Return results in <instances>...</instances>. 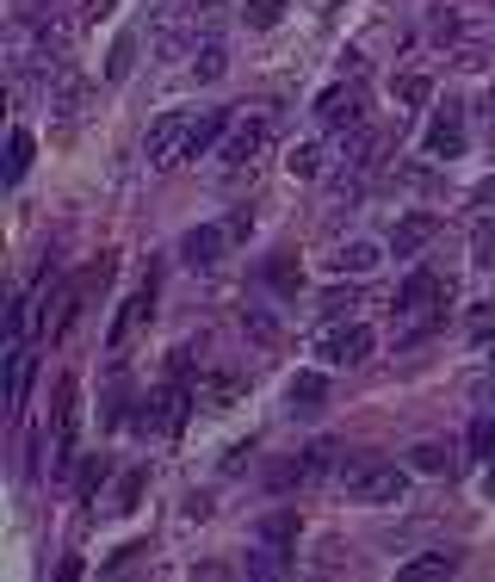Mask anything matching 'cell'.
I'll list each match as a JSON object with an SVG mask.
<instances>
[{"label":"cell","instance_id":"cell-32","mask_svg":"<svg viewBox=\"0 0 495 582\" xmlns=\"http://www.w3.org/2000/svg\"><path fill=\"white\" fill-rule=\"evenodd\" d=\"M397 99H402V106H427V99H434V87H427L421 75H402L397 81Z\"/></svg>","mask_w":495,"mask_h":582},{"label":"cell","instance_id":"cell-31","mask_svg":"<svg viewBox=\"0 0 495 582\" xmlns=\"http://www.w3.org/2000/svg\"><path fill=\"white\" fill-rule=\"evenodd\" d=\"M143 484H149V471H131V477L118 484V508H112V514H131V508H136V496H143Z\"/></svg>","mask_w":495,"mask_h":582},{"label":"cell","instance_id":"cell-40","mask_svg":"<svg viewBox=\"0 0 495 582\" xmlns=\"http://www.w3.org/2000/svg\"><path fill=\"white\" fill-rule=\"evenodd\" d=\"M210 514V496H186V521H205Z\"/></svg>","mask_w":495,"mask_h":582},{"label":"cell","instance_id":"cell-44","mask_svg":"<svg viewBox=\"0 0 495 582\" xmlns=\"http://www.w3.org/2000/svg\"><path fill=\"white\" fill-rule=\"evenodd\" d=\"M490 372H495V366H490Z\"/></svg>","mask_w":495,"mask_h":582},{"label":"cell","instance_id":"cell-43","mask_svg":"<svg viewBox=\"0 0 495 582\" xmlns=\"http://www.w3.org/2000/svg\"><path fill=\"white\" fill-rule=\"evenodd\" d=\"M490 7H495V0H490Z\"/></svg>","mask_w":495,"mask_h":582},{"label":"cell","instance_id":"cell-21","mask_svg":"<svg viewBox=\"0 0 495 582\" xmlns=\"http://www.w3.org/2000/svg\"><path fill=\"white\" fill-rule=\"evenodd\" d=\"M464 335H471L476 348H490V341H495V298H483V304L464 311Z\"/></svg>","mask_w":495,"mask_h":582},{"label":"cell","instance_id":"cell-26","mask_svg":"<svg viewBox=\"0 0 495 582\" xmlns=\"http://www.w3.org/2000/svg\"><path fill=\"white\" fill-rule=\"evenodd\" d=\"M247 32H273V25L286 20V0H247Z\"/></svg>","mask_w":495,"mask_h":582},{"label":"cell","instance_id":"cell-17","mask_svg":"<svg viewBox=\"0 0 495 582\" xmlns=\"http://www.w3.org/2000/svg\"><path fill=\"white\" fill-rule=\"evenodd\" d=\"M25 390H32V353L13 348V360H7V409H25Z\"/></svg>","mask_w":495,"mask_h":582},{"label":"cell","instance_id":"cell-8","mask_svg":"<svg viewBox=\"0 0 495 582\" xmlns=\"http://www.w3.org/2000/svg\"><path fill=\"white\" fill-rule=\"evenodd\" d=\"M452 304V279L439 272H409V286L397 291V311H446Z\"/></svg>","mask_w":495,"mask_h":582},{"label":"cell","instance_id":"cell-29","mask_svg":"<svg viewBox=\"0 0 495 582\" xmlns=\"http://www.w3.org/2000/svg\"><path fill=\"white\" fill-rule=\"evenodd\" d=\"M136 69V38H118L112 57H106V81H124Z\"/></svg>","mask_w":495,"mask_h":582},{"label":"cell","instance_id":"cell-33","mask_svg":"<svg viewBox=\"0 0 495 582\" xmlns=\"http://www.w3.org/2000/svg\"><path fill=\"white\" fill-rule=\"evenodd\" d=\"M458 69H464V75H476V69H490V50H483V44H458Z\"/></svg>","mask_w":495,"mask_h":582},{"label":"cell","instance_id":"cell-1","mask_svg":"<svg viewBox=\"0 0 495 582\" xmlns=\"http://www.w3.org/2000/svg\"><path fill=\"white\" fill-rule=\"evenodd\" d=\"M372 329L365 323H335V329H323L316 335V360L323 366H360V360H372Z\"/></svg>","mask_w":495,"mask_h":582},{"label":"cell","instance_id":"cell-13","mask_svg":"<svg viewBox=\"0 0 495 582\" xmlns=\"http://www.w3.org/2000/svg\"><path fill=\"white\" fill-rule=\"evenodd\" d=\"M434 577H458V551H421L402 563V582H434Z\"/></svg>","mask_w":495,"mask_h":582},{"label":"cell","instance_id":"cell-24","mask_svg":"<svg viewBox=\"0 0 495 582\" xmlns=\"http://www.w3.org/2000/svg\"><path fill=\"white\" fill-rule=\"evenodd\" d=\"M261 539H267V545H291V539H298V508H273L267 521H261Z\"/></svg>","mask_w":495,"mask_h":582},{"label":"cell","instance_id":"cell-39","mask_svg":"<svg viewBox=\"0 0 495 582\" xmlns=\"http://www.w3.org/2000/svg\"><path fill=\"white\" fill-rule=\"evenodd\" d=\"M323 311H328V316H347V311H353V291H328Z\"/></svg>","mask_w":495,"mask_h":582},{"label":"cell","instance_id":"cell-4","mask_svg":"<svg viewBox=\"0 0 495 582\" xmlns=\"http://www.w3.org/2000/svg\"><path fill=\"white\" fill-rule=\"evenodd\" d=\"M186 136H192V118L186 112H161L143 136V156L149 168H173V161H186Z\"/></svg>","mask_w":495,"mask_h":582},{"label":"cell","instance_id":"cell-7","mask_svg":"<svg viewBox=\"0 0 495 582\" xmlns=\"http://www.w3.org/2000/svg\"><path fill=\"white\" fill-rule=\"evenodd\" d=\"M464 143H471V136H464V112L446 99L439 118L427 124V156H434V161H458V156H464Z\"/></svg>","mask_w":495,"mask_h":582},{"label":"cell","instance_id":"cell-38","mask_svg":"<svg viewBox=\"0 0 495 582\" xmlns=\"http://www.w3.org/2000/svg\"><path fill=\"white\" fill-rule=\"evenodd\" d=\"M112 7H118V0H87V13H81V25H99V20H112Z\"/></svg>","mask_w":495,"mask_h":582},{"label":"cell","instance_id":"cell-37","mask_svg":"<svg viewBox=\"0 0 495 582\" xmlns=\"http://www.w3.org/2000/svg\"><path fill=\"white\" fill-rule=\"evenodd\" d=\"M267 279H273L279 291H298V267H291V260H273V267H267Z\"/></svg>","mask_w":495,"mask_h":582},{"label":"cell","instance_id":"cell-35","mask_svg":"<svg viewBox=\"0 0 495 582\" xmlns=\"http://www.w3.org/2000/svg\"><path fill=\"white\" fill-rule=\"evenodd\" d=\"M242 329L254 335V341H279V329H273V316H261V311H247V316H242Z\"/></svg>","mask_w":495,"mask_h":582},{"label":"cell","instance_id":"cell-11","mask_svg":"<svg viewBox=\"0 0 495 582\" xmlns=\"http://www.w3.org/2000/svg\"><path fill=\"white\" fill-rule=\"evenodd\" d=\"M229 248H236V242H229L224 223H198V230H186V242H180V254H186L192 267H217Z\"/></svg>","mask_w":495,"mask_h":582},{"label":"cell","instance_id":"cell-20","mask_svg":"<svg viewBox=\"0 0 495 582\" xmlns=\"http://www.w3.org/2000/svg\"><path fill=\"white\" fill-rule=\"evenodd\" d=\"M81 99H87V87H81V75H69V69H62L57 94H50V112H57V118H81Z\"/></svg>","mask_w":495,"mask_h":582},{"label":"cell","instance_id":"cell-10","mask_svg":"<svg viewBox=\"0 0 495 582\" xmlns=\"http://www.w3.org/2000/svg\"><path fill=\"white\" fill-rule=\"evenodd\" d=\"M149 311H155V286H143V291H131V298H124V304H118V316H112V329H106V348H124V341H131L136 329H143V323H149Z\"/></svg>","mask_w":495,"mask_h":582},{"label":"cell","instance_id":"cell-36","mask_svg":"<svg viewBox=\"0 0 495 582\" xmlns=\"http://www.w3.org/2000/svg\"><path fill=\"white\" fill-rule=\"evenodd\" d=\"M224 230H229V242H247V235H254V211H229Z\"/></svg>","mask_w":495,"mask_h":582},{"label":"cell","instance_id":"cell-18","mask_svg":"<svg viewBox=\"0 0 495 582\" xmlns=\"http://www.w3.org/2000/svg\"><path fill=\"white\" fill-rule=\"evenodd\" d=\"M286 397H291V409H316V403H328V378L323 372H298L286 385Z\"/></svg>","mask_w":495,"mask_h":582},{"label":"cell","instance_id":"cell-23","mask_svg":"<svg viewBox=\"0 0 495 582\" xmlns=\"http://www.w3.org/2000/svg\"><path fill=\"white\" fill-rule=\"evenodd\" d=\"M286 174L291 180H323V149H316V143H298L286 156Z\"/></svg>","mask_w":495,"mask_h":582},{"label":"cell","instance_id":"cell-19","mask_svg":"<svg viewBox=\"0 0 495 582\" xmlns=\"http://www.w3.org/2000/svg\"><path fill=\"white\" fill-rule=\"evenodd\" d=\"M427 38H434V44H458V38H464V13H458V7H427Z\"/></svg>","mask_w":495,"mask_h":582},{"label":"cell","instance_id":"cell-2","mask_svg":"<svg viewBox=\"0 0 495 582\" xmlns=\"http://www.w3.org/2000/svg\"><path fill=\"white\" fill-rule=\"evenodd\" d=\"M267 143H273V124L261 112L236 118V124H229V136L217 143V161H224V168H254V156H267Z\"/></svg>","mask_w":495,"mask_h":582},{"label":"cell","instance_id":"cell-42","mask_svg":"<svg viewBox=\"0 0 495 582\" xmlns=\"http://www.w3.org/2000/svg\"><path fill=\"white\" fill-rule=\"evenodd\" d=\"M490 131H495V94H490Z\"/></svg>","mask_w":495,"mask_h":582},{"label":"cell","instance_id":"cell-5","mask_svg":"<svg viewBox=\"0 0 495 582\" xmlns=\"http://www.w3.org/2000/svg\"><path fill=\"white\" fill-rule=\"evenodd\" d=\"M186 403H192V397L180 385L143 397V403H136V434H173V427L186 422Z\"/></svg>","mask_w":495,"mask_h":582},{"label":"cell","instance_id":"cell-28","mask_svg":"<svg viewBox=\"0 0 495 582\" xmlns=\"http://www.w3.org/2000/svg\"><path fill=\"white\" fill-rule=\"evenodd\" d=\"M224 13H229L224 0H198V7H186V25H192V32H217Z\"/></svg>","mask_w":495,"mask_h":582},{"label":"cell","instance_id":"cell-16","mask_svg":"<svg viewBox=\"0 0 495 582\" xmlns=\"http://www.w3.org/2000/svg\"><path fill=\"white\" fill-rule=\"evenodd\" d=\"M409 465H415L421 477H452V447H439V440H421V447L409 452Z\"/></svg>","mask_w":495,"mask_h":582},{"label":"cell","instance_id":"cell-3","mask_svg":"<svg viewBox=\"0 0 495 582\" xmlns=\"http://www.w3.org/2000/svg\"><path fill=\"white\" fill-rule=\"evenodd\" d=\"M347 496H353L360 508H390V502L409 496V477H402L397 465H365V471L347 477Z\"/></svg>","mask_w":495,"mask_h":582},{"label":"cell","instance_id":"cell-6","mask_svg":"<svg viewBox=\"0 0 495 582\" xmlns=\"http://www.w3.org/2000/svg\"><path fill=\"white\" fill-rule=\"evenodd\" d=\"M316 118H323V131H335V136L360 131V124H365V99H360V87H328V94L316 99Z\"/></svg>","mask_w":495,"mask_h":582},{"label":"cell","instance_id":"cell-34","mask_svg":"<svg viewBox=\"0 0 495 582\" xmlns=\"http://www.w3.org/2000/svg\"><path fill=\"white\" fill-rule=\"evenodd\" d=\"M471 452H476V459H495V422H476L471 427Z\"/></svg>","mask_w":495,"mask_h":582},{"label":"cell","instance_id":"cell-27","mask_svg":"<svg viewBox=\"0 0 495 582\" xmlns=\"http://www.w3.org/2000/svg\"><path fill=\"white\" fill-rule=\"evenodd\" d=\"M471 267H483V272L495 267V223H490V217L471 230Z\"/></svg>","mask_w":495,"mask_h":582},{"label":"cell","instance_id":"cell-30","mask_svg":"<svg viewBox=\"0 0 495 582\" xmlns=\"http://www.w3.org/2000/svg\"><path fill=\"white\" fill-rule=\"evenodd\" d=\"M106 477H112V459H87V471H81V502H94L99 489H106Z\"/></svg>","mask_w":495,"mask_h":582},{"label":"cell","instance_id":"cell-22","mask_svg":"<svg viewBox=\"0 0 495 582\" xmlns=\"http://www.w3.org/2000/svg\"><path fill=\"white\" fill-rule=\"evenodd\" d=\"M25 168H32V131H13L7 136V186H20Z\"/></svg>","mask_w":495,"mask_h":582},{"label":"cell","instance_id":"cell-14","mask_svg":"<svg viewBox=\"0 0 495 582\" xmlns=\"http://www.w3.org/2000/svg\"><path fill=\"white\" fill-rule=\"evenodd\" d=\"M384 248L378 242H347L341 254H335V272H347V279H365V272H378Z\"/></svg>","mask_w":495,"mask_h":582},{"label":"cell","instance_id":"cell-41","mask_svg":"<svg viewBox=\"0 0 495 582\" xmlns=\"http://www.w3.org/2000/svg\"><path fill=\"white\" fill-rule=\"evenodd\" d=\"M483 496H490V502H495V465L483 471Z\"/></svg>","mask_w":495,"mask_h":582},{"label":"cell","instance_id":"cell-25","mask_svg":"<svg viewBox=\"0 0 495 582\" xmlns=\"http://www.w3.org/2000/svg\"><path fill=\"white\" fill-rule=\"evenodd\" d=\"M236 397H242L236 378H205V385L192 390V403H205V409H224V403H236Z\"/></svg>","mask_w":495,"mask_h":582},{"label":"cell","instance_id":"cell-12","mask_svg":"<svg viewBox=\"0 0 495 582\" xmlns=\"http://www.w3.org/2000/svg\"><path fill=\"white\" fill-rule=\"evenodd\" d=\"M69 452H75V385L62 378V390H57V471L75 465Z\"/></svg>","mask_w":495,"mask_h":582},{"label":"cell","instance_id":"cell-15","mask_svg":"<svg viewBox=\"0 0 495 582\" xmlns=\"http://www.w3.org/2000/svg\"><path fill=\"white\" fill-rule=\"evenodd\" d=\"M224 75H229V50L217 38H205V44H198V57H192V81L210 87V81H224Z\"/></svg>","mask_w":495,"mask_h":582},{"label":"cell","instance_id":"cell-9","mask_svg":"<svg viewBox=\"0 0 495 582\" xmlns=\"http://www.w3.org/2000/svg\"><path fill=\"white\" fill-rule=\"evenodd\" d=\"M434 235H439V211H402L397 230H390V254H397V260H409V254H421Z\"/></svg>","mask_w":495,"mask_h":582}]
</instances>
